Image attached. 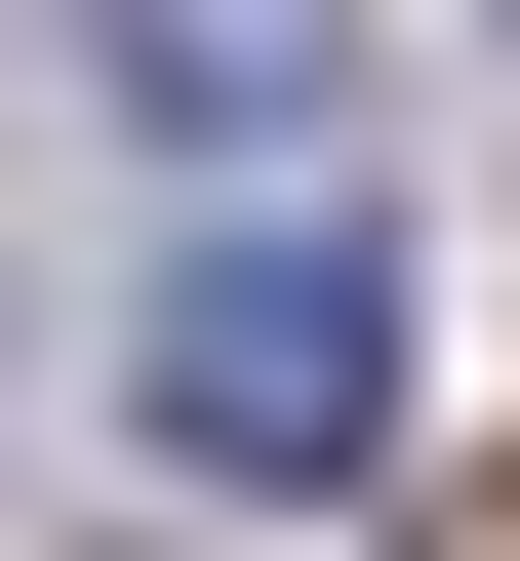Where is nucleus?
Masks as SVG:
<instances>
[{
    "instance_id": "obj_1",
    "label": "nucleus",
    "mask_w": 520,
    "mask_h": 561,
    "mask_svg": "<svg viewBox=\"0 0 520 561\" xmlns=\"http://www.w3.org/2000/svg\"><path fill=\"white\" fill-rule=\"evenodd\" d=\"M120 442H161V481H360V442H401V241H321V201L200 241L161 362H120Z\"/></svg>"
},
{
    "instance_id": "obj_2",
    "label": "nucleus",
    "mask_w": 520,
    "mask_h": 561,
    "mask_svg": "<svg viewBox=\"0 0 520 561\" xmlns=\"http://www.w3.org/2000/svg\"><path fill=\"white\" fill-rule=\"evenodd\" d=\"M81 81L200 121V161H321V121H360V0H81Z\"/></svg>"
},
{
    "instance_id": "obj_3",
    "label": "nucleus",
    "mask_w": 520,
    "mask_h": 561,
    "mask_svg": "<svg viewBox=\"0 0 520 561\" xmlns=\"http://www.w3.org/2000/svg\"><path fill=\"white\" fill-rule=\"evenodd\" d=\"M481 561H520V522H481Z\"/></svg>"
}]
</instances>
